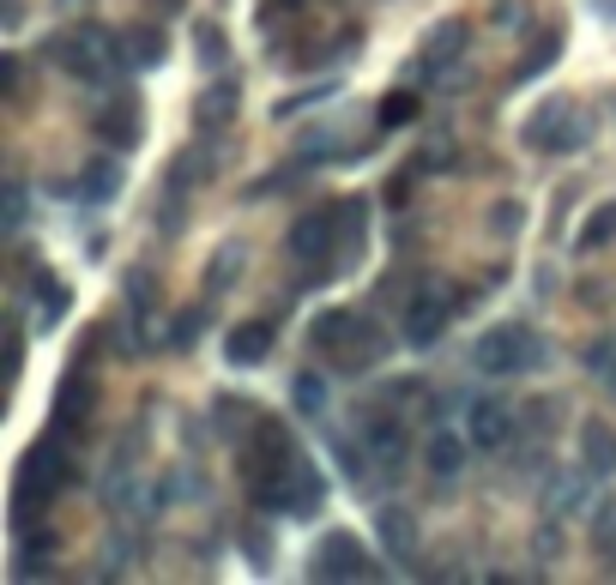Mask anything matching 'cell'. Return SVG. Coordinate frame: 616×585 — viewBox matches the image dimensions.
Wrapping results in <instances>:
<instances>
[{"mask_svg":"<svg viewBox=\"0 0 616 585\" xmlns=\"http://www.w3.org/2000/svg\"><path fill=\"white\" fill-rule=\"evenodd\" d=\"M592 7H599L604 19H616V0H592Z\"/></svg>","mask_w":616,"mask_h":585,"instance_id":"obj_37","label":"cell"},{"mask_svg":"<svg viewBox=\"0 0 616 585\" xmlns=\"http://www.w3.org/2000/svg\"><path fill=\"white\" fill-rule=\"evenodd\" d=\"M587 139H592V127H587V115H580L575 97H544V103L532 109V121H526V145L544 151V157H568Z\"/></svg>","mask_w":616,"mask_h":585,"instance_id":"obj_2","label":"cell"},{"mask_svg":"<svg viewBox=\"0 0 616 585\" xmlns=\"http://www.w3.org/2000/svg\"><path fill=\"white\" fill-rule=\"evenodd\" d=\"M224 356H230L237 368L266 363V356H273V320H242V326H230V332H224Z\"/></svg>","mask_w":616,"mask_h":585,"instance_id":"obj_9","label":"cell"},{"mask_svg":"<svg viewBox=\"0 0 616 585\" xmlns=\"http://www.w3.org/2000/svg\"><path fill=\"white\" fill-rule=\"evenodd\" d=\"M592 549L616 556V501H599V513H592Z\"/></svg>","mask_w":616,"mask_h":585,"instance_id":"obj_27","label":"cell"},{"mask_svg":"<svg viewBox=\"0 0 616 585\" xmlns=\"http://www.w3.org/2000/svg\"><path fill=\"white\" fill-rule=\"evenodd\" d=\"M369 453H375L387 471H399L406 465V453H411L406 423H399V416H375V423H369Z\"/></svg>","mask_w":616,"mask_h":585,"instance_id":"obj_15","label":"cell"},{"mask_svg":"<svg viewBox=\"0 0 616 585\" xmlns=\"http://www.w3.org/2000/svg\"><path fill=\"white\" fill-rule=\"evenodd\" d=\"M55 532H37V537H25V544H19V561H13V573L19 580H37V573H49L55 568Z\"/></svg>","mask_w":616,"mask_h":585,"instance_id":"obj_17","label":"cell"},{"mask_svg":"<svg viewBox=\"0 0 616 585\" xmlns=\"http://www.w3.org/2000/svg\"><path fill=\"white\" fill-rule=\"evenodd\" d=\"M92 133L109 145V151H133V145L145 139V127H140V97L133 92H116L104 109L92 115Z\"/></svg>","mask_w":616,"mask_h":585,"instance_id":"obj_6","label":"cell"},{"mask_svg":"<svg viewBox=\"0 0 616 585\" xmlns=\"http://www.w3.org/2000/svg\"><path fill=\"white\" fill-rule=\"evenodd\" d=\"M520 218H526V211L514 206V199H502V206L490 211V230H496V235H514V230H520Z\"/></svg>","mask_w":616,"mask_h":585,"instance_id":"obj_32","label":"cell"},{"mask_svg":"<svg viewBox=\"0 0 616 585\" xmlns=\"http://www.w3.org/2000/svg\"><path fill=\"white\" fill-rule=\"evenodd\" d=\"M121 157V151H116ZM116 157H97V163H85V175H80V199H92V206H104V199H116L121 194V163Z\"/></svg>","mask_w":616,"mask_h":585,"instance_id":"obj_16","label":"cell"},{"mask_svg":"<svg viewBox=\"0 0 616 585\" xmlns=\"http://www.w3.org/2000/svg\"><path fill=\"white\" fill-rule=\"evenodd\" d=\"M0 73H7V97H25V61H19V54L0 66Z\"/></svg>","mask_w":616,"mask_h":585,"instance_id":"obj_34","label":"cell"},{"mask_svg":"<svg viewBox=\"0 0 616 585\" xmlns=\"http://www.w3.org/2000/svg\"><path fill=\"white\" fill-rule=\"evenodd\" d=\"M31 290H37V302H43V314H37L43 326H55L67 314V302H73V296H67V284H61V278H49V272L31 278Z\"/></svg>","mask_w":616,"mask_h":585,"instance_id":"obj_20","label":"cell"},{"mask_svg":"<svg viewBox=\"0 0 616 585\" xmlns=\"http://www.w3.org/2000/svg\"><path fill=\"white\" fill-rule=\"evenodd\" d=\"M237 266H249V254H242L237 242H224L218 254H212V272H206V290H212V296H224V290H230V278H237Z\"/></svg>","mask_w":616,"mask_h":585,"instance_id":"obj_19","label":"cell"},{"mask_svg":"<svg viewBox=\"0 0 616 585\" xmlns=\"http://www.w3.org/2000/svg\"><path fill=\"white\" fill-rule=\"evenodd\" d=\"M128 54H133V66H158L164 54H170V42H164L158 25H140V31L128 37Z\"/></svg>","mask_w":616,"mask_h":585,"instance_id":"obj_21","label":"cell"},{"mask_svg":"<svg viewBox=\"0 0 616 585\" xmlns=\"http://www.w3.org/2000/svg\"><path fill=\"white\" fill-rule=\"evenodd\" d=\"M423 459H430V471L435 477H454L459 465H466V441H459V435H430V447H423Z\"/></svg>","mask_w":616,"mask_h":585,"instance_id":"obj_18","label":"cell"},{"mask_svg":"<svg viewBox=\"0 0 616 585\" xmlns=\"http://www.w3.org/2000/svg\"><path fill=\"white\" fill-rule=\"evenodd\" d=\"M273 7H302V0H273ZM273 7H266V13H273Z\"/></svg>","mask_w":616,"mask_h":585,"instance_id":"obj_38","label":"cell"},{"mask_svg":"<svg viewBox=\"0 0 616 585\" xmlns=\"http://www.w3.org/2000/svg\"><path fill=\"white\" fill-rule=\"evenodd\" d=\"M242 544H249V556H254V568H266V561H273V537L261 532V525H249V532H242Z\"/></svg>","mask_w":616,"mask_h":585,"instance_id":"obj_33","label":"cell"},{"mask_svg":"<svg viewBox=\"0 0 616 585\" xmlns=\"http://www.w3.org/2000/svg\"><path fill=\"white\" fill-rule=\"evenodd\" d=\"M538 356H544V339L508 320V326H490L484 339H478L472 363L484 375H520V368H538Z\"/></svg>","mask_w":616,"mask_h":585,"instance_id":"obj_3","label":"cell"},{"mask_svg":"<svg viewBox=\"0 0 616 585\" xmlns=\"http://www.w3.org/2000/svg\"><path fill=\"white\" fill-rule=\"evenodd\" d=\"M194 42H200V61H206L212 73H218V66L230 61V42H224V31L212 25V19H200V25H194Z\"/></svg>","mask_w":616,"mask_h":585,"instance_id":"obj_24","label":"cell"},{"mask_svg":"<svg viewBox=\"0 0 616 585\" xmlns=\"http://www.w3.org/2000/svg\"><path fill=\"white\" fill-rule=\"evenodd\" d=\"M363 199H345V266L351 260H363V235H369V223H363Z\"/></svg>","mask_w":616,"mask_h":585,"instance_id":"obj_25","label":"cell"},{"mask_svg":"<svg viewBox=\"0 0 616 585\" xmlns=\"http://www.w3.org/2000/svg\"><path fill=\"white\" fill-rule=\"evenodd\" d=\"M128 302H133V320H145V314L158 308V278L128 272Z\"/></svg>","mask_w":616,"mask_h":585,"instance_id":"obj_28","label":"cell"},{"mask_svg":"<svg viewBox=\"0 0 616 585\" xmlns=\"http://www.w3.org/2000/svg\"><path fill=\"white\" fill-rule=\"evenodd\" d=\"M309 580H375V561H369L363 537L357 532H327L309 556Z\"/></svg>","mask_w":616,"mask_h":585,"instance_id":"obj_4","label":"cell"},{"mask_svg":"<svg viewBox=\"0 0 616 585\" xmlns=\"http://www.w3.org/2000/svg\"><path fill=\"white\" fill-rule=\"evenodd\" d=\"M290 399H297L302 416H321V411H327V380H321V375H297V380H290Z\"/></svg>","mask_w":616,"mask_h":585,"instance_id":"obj_23","label":"cell"},{"mask_svg":"<svg viewBox=\"0 0 616 585\" xmlns=\"http://www.w3.org/2000/svg\"><path fill=\"white\" fill-rule=\"evenodd\" d=\"M406 314H411V320H406V339L418 344V351H430V344L447 332V320H454V302H447V296H435V290H423V296L411 302Z\"/></svg>","mask_w":616,"mask_h":585,"instance_id":"obj_7","label":"cell"},{"mask_svg":"<svg viewBox=\"0 0 616 585\" xmlns=\"http://www.w3.org/2000/svg\"><path fill=\"white\" fill-rule=\"evenodd\" d=\"M164 7H170V13H176V7H182V0H164Z\"/></svg>","mask_w":616,"mask_h":585,"instance_id":"obj_39","label":"cell"},{"mask_svg":"<svg viewBox=\"0 0 616 585\" xmlns=\"http://www.w3.org/2000/svg\"><path fill=\"white\" fill-rule=\"evenodd\" d=\"M411 115H418V97H411V92H394V97H381V127H406Z\"/></svg>","mask_w":616,"mask_h":585,"instance_id":"obj_30","label":"cell"},{"mask_svg":"<svg viewBox=\"0 0 616 585\" xmlns=\"http://www.w3.org/2000/svg\"><path fill=\"white\" fill-rule=\"evenodd\" d=\"M508 435H514L508 404H496V399L472 404V416H466V441H472V447H484V453H502V447H508Z\"/></svg>","mask_w":616,"mask_h":585,"instance_id":"obj_8","label":"cell"},{"mask_svg":"<svg viewBox=\"0 0 616 585\" xmlns=\"http://www.w3.org/2000/svg\"><path fill=\"white\" fill-rule=\"evenodd\" d=\"M237 109H242V85H237V78H218L212 92L194 97V121H200L206 133L230 127V115H237Z\"/></svg>","mask_w":616,"mask_h":585,"instance_id":"obj_13","label":"cell"},{"mask_svg":"<svg viewBox=\"0 0 616 585\" xmlns=\"http://www.w3.org/2000/svg\"><path fill=\"white\" fill-rule=\"evenodd\" d=\"M339 465H345L351 483H363V453H357V447H339Z\"/></svg>","mask_w":616,"mask_h":585,"instance_id":"obj_35","label":"cell"},{"mask_svg":"<svg viewBox=\"0 0 616 585\" xmlns=\"http://www.w3.org/2000/svg\"><path fill=\"white\" fill-rule=\"evenodd\" d=\"M333 247H339V218H333V211H302L285 235V254L302 266H327Z\"/></svg>","mask_w":616,"mask_h":585,"instance_id":"obj_5","label":"cell"},{"mask_svg":"<svg viewBox=\"0 0 616 585\" xmlns=\"http://www.w3.org/2000/svg\"><path fill=\"white\" fill-rule=\"evenodd\" d=\"M556 54H563V37H556V31H551V37H544V42H538V49H532V54H526V61H520V73H514V78H538V73H544V66L556 61Z\"/></svg>","mask_w":616,"mask_h":585,"instance_id":"obj_29","label":"cell"},{"mask_svg":"<svg viewBox=\"0 0 616 585\" xmlns=\"http://www.w3.org/2000/svg\"><path fill=\"white\" fill-rule=\"evenodd\" d=\"M466 42H472V25H466V19H442V25H435L430 37H423L418 61H423V66H435V73H442V66H454L459 54H466Z\"/></svg>","mask_w":616,"mask_h":585,"instance_id":"obj_10","label":"cell"},{"mask_svg":"<svg viewBox=\"0 0 616 585\" xmlns=\"http://www.w3.org/2000/svg\"><path fill=\"white\" fill-rule=\"evenodd\" d=\"M7 223H25V194H19V182H13V194H7Z\"/></svg>","mask_w":616,"mask_h":585,"instance_id":"obj_36","label":"cell"},{"mask_svg":"<svg viewBox=\"0 0 616 585\" xmlns=\"http://www.w3.org/2000/svg\"><path fill=\"white\" fill-rule=\"evenodd\" d=\"M611 235H616V199H611V206H599V211H592V223L580 230V247H587V254H599V247L611 242Z\"/></svg>","mask_w":616,"mask_h":585,"instance_id":"obj_26","label":"cell"},{"mask_svg":"<svg viewBox=\"0 0 616 585\" xmlns=\"http://www.w3.org/2000/svg\"><path fill=\"white\" fill-rule=\"evenodd\" d=\"M375 537L394 561H411L418 556V520H411V508H381L375 513Z\"/></svg>","mask_w":616,"mask_h":585,"instance_id":"obj_11","label":"cell"},{"mask_svg":"<svg viewBox=\"0 0 616 585\" xmlns=\"http://www.w3.org/2000/svg\"><path fill=\"white\" fill-rule=\"evenodd\" d=\"M580 459H587V477H611L616 471V429L604 416H587V423H580Z\"/></svg>","mask_w":616,"mask_h":585,"instance_id":"obj_12","label":"cell"},{"mask_svg":"<svg viewBox=\"0 0 616 585\" xmlns=\"http://www.w3.org/2000/svg\"><path fill=\"white\" fill-rule=\"evenodd\" d=\"M85 411H97V387L80 375H67L61 392H55V423H61V435H73L85 423Z\"/></svg>","mask_w":616,"mask_h":585,"instance_id":"obj_14","label":"cell"},{"mask_svg":"<svg viewBox=\"0 0 616 585\" xmlns=\"http://www.w3.org/2000/svg\"><path fill=\"white\" fill-rule=\"evenodd\" d=\"M200 332H206V308H182V320H176L170 344H176V351H188V344H200Z\"/></svg>","mask_w":616,"mask_h":585,"instance_id":"obj_31","label":"cell"},{"mask_svg":"<svg viewBox=\"0 0 616 585\" xmlns=\"http://www.w3.org/2000/svg\"><path fill=\"white\" fill-rule=\"evenodd\" d=\"M212 182V151H182L170 163V187H200Z\"/></svg>","mask_w":616,"mask_h":585,"instance_id":"obj_22","label":"cell"},{"mask_svg":"<svg viewBox=\"0 0 616 585\" xmlns=\"http://www.w3.org/2000/svg\"><path fill=\"white\" fill-rule=\"evenodd\" d=\"M67 483V459L55 441H37L25 453V465H19V483H13V532H25L31 520H37L43 508L55 501V489Z\"/></svg>","mask_w":616,"mask_h":585,"instance_id":"obj_1","label":"cell"}]
</instances>
